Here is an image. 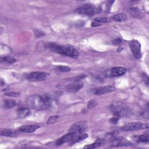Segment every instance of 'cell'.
<instances>
[{
	"mask_svg": "<svg viewBox=\"0 0 149 149\" xmlns=\"http://www.w3.org/2000/svg\"><path fill=\"white\" fill-rule=\"evenodd\" d=\"M94 22H97L98 23H108L110 22V19L105 17H97L94 18Z\"/></svg>",
	"mask_w": 149,
	"mask_h": 149,
	"instance_id": "obj_24",
	"label": "cell"
},
{
	"mask_svg": "<svg viewBox=\"0 0 149 149\" xmlns=\"http://www.w3.org/2000/svg\"><path fill=\"white\" fill-rule=\"evenodd\" d=\"M142 79L143 80V81L144 82V83L146 84V85H148V76L145 74V73H143L142 74Z\"/></svg>",
	"mask_w": 149,
	"mask_h": 149,
	"instance_id": "obj_30",
	"label": "cell"
},
{
	"mask_svg": "<svg viewBox=\"0 0 149 149\" xmlns=\"http://www.w3.org/2000/svg\"><path fill=\"white\" fill-rule=\"evenodd\" d=\"M101 24L100 23H98L97 22H92V24H91V26H100Z\"/></svg>",
	"mask_w": 149,
	"mask_h": 149,
	"instance_id": "obj_35",
	"label": "cell"
},
{
	"mask_svg": "<svg viewBox=\"0 0 149 149\" xmlns=\"http://www.w3.org/2000/svg\"><path fill=\"white\" fill-rule=\"evenodd\" d=\"M114 2V1H108L107 2V8L108 9V10H110L112 5V3Z\"/></svg>",
	"mask_w": 149,
	"mask_h": 149,
	"instance_id": "obj_34",
	"label": "cell"
},
{
	"mask_svg": "<svg viewBox=\"0 0 149 149\" xmlns=\"http://www.w3.org/2000/svg\"><path fill=\"white\" fill-rule=\"evenodd\" d=\"M87 128V124L85 121L77 122L73 125L69 129V132H73L76 134L83 133Z\"/></svg>",
	"mask_w": 149,
	"mask_h": 149,
	"instance_id": "obj_8",
	"label": "cell"
},
{
	"mask_svg": "<svg viewBox=\"0 0 149 149\" xmlns=\"http://www.w3.org/2000/svg\"><path fill=\"white\" fill-rule=\"evenodd\" d=\"M58 118H59L58 115H53V116H50L49 118V119H48L47 125H52V124L54 123L57 120Z\"/></svg>",
	"mask_w": 149,
	"mask_h": 149,
	"instance_id": "obj_27",
	"label": "cell"
},
{
	"mask_svg": "<svg viewBox=\"0 0 149 149\" xmlns=\"http://www.w3.org/2000/svg\"><path fill=\"white\" fill-rule=\"evenodd\" d=\"M35 36L37 38H40V37L44 36V33L43 32H42L41 31H40L38 30H36L35 31Z\"/></svg>",
	"mask_w": 149,
	"mask_h": 149,
	"instance_id": "obj_31",
	"label": "cell"
},
{
	"mask_svg": "<svg viewBox=\"0 0 149 149\" xmlns=\"http://www.w3.org/2000/svg\"><path fill=\"white\" fill-rule=\"evenodd\" d=\"M29 107L36 109L41 110L44 109V104L42 97L38 95H33L29 97L26 101Z\"/></svg>",
	"mask_w": 149,
	"mask_h": 149,
	"instance_id": "obj_3",
	"label": "cell"
},
{
	"mask_svg": "<svg viewBox=\"0 0 149 149\" xmlns=\"http://www.w3.org/2000/svg\"><path fill=\"white\" fill-rule=\"evenodd\" d=\"M113 115L117 118L128 117L132 115L131 109L125 103L120 101H116L111 104L109 107Z\"/></svg>",
	"mask_w": 149,
	"mask_h": 149,
	"instance_id": "obj_2",
	"label": "cell"
},
{
	"mask_svg": "<svg viewBox=\"0 0 149 149\" xmlns=\"http://www.w3.org/2000/svg\"><path fill=\"white\" fill-rule=\"evenodd\" d=\"M56 69L59 72H67L71 70V68L67 66H58L56 68Z\"/></svg>",
	"mask_w": 149,
	"mask_h": 149,
	"instance_id": "obj_25",
	"label": "cell"
},
{
	"mask_svg": "<svg viewBox=\"0 0 149 149\" xmlns=\"http://www.w3.org/2000/svg\"><path fill=\"white\" fill-rule=\"evenodd\" d=\"M44 104V109H51L55 104V100L54 97L49 94H44L41 96Z\"/></svg>",
	"mask_w": 149,
	"mask_h": 149,
	"instance_id": "obj_9",
	"label": "cell"
},
{
	"mask_svg": "<svg viewBox=\"0 0 149 149\" xmlns=\"http://www.w3.org/2000/svg\"><path fill=\"white\" fill-rule=\"evenodd\" d=\"M97 102L95 100H91L88 103L87 108L89 109L94 108L97 105Z\"/></svg>",
	"mask_w": 149,
	"mask_h": 149,
	"instance_id": "obj_29",
	"label": "cell"
},
{
	"mask_svg": "<svg viewBox=\"0 0 149 149\" xmlns=\"http://www.w3.org/2000/svg\"><path fill=\"white\" fill-rule=\"evenodd\" d=\"M148 127V124H144L141 122H129L123 125L120 129L123 131L130 132L136 131L143 129H147Z\"/></svg>",
	"mask_w": 149,
	"mask_h": 149,
	"instance_id": "obj_5",
	"label": "cell"
},
{
	"mask_svg": "<svg viewBox=\"0 0 149 149\" xmlns=\"http://www.w3.org/2000/svg\"><path fill=\"white\" fill-rule=\"evenodd\" d=\"M76 134L73 132H69L68 134H66L65 135H63V136H62L61 138H59L56 142V145H61L65 143L70 141L74 137V136Z\"/></svg>",
	"mask_w": 149,
	"mask_h": 149,
	"instance_id": "obj_15",
	"label": "cell"
},
{
	"mask_svg": "<svg viewBox=\"0 0 149 149\" xmlns=\"http://www.w3.org/2000/svg\"><path fill=\"white\" fill-rule=\"evenodd\" d=\"M138 140H139V141H140V142H143V143L148 142L149 141L148 134H142L138 137Z\"/></svg>",
	"mask_w": 149,
	"mask_h": 149,
	"instance_id": "obj_26",
	"label": "cell"
},
{
	"mask_svg": "<svg viewBox=\"0 0 149 149\" xmlns=\"http://www.w3.org/2000/svg\"><path fill=\"white\" fill-rule=\"evenodd\" d=\"M105 143V139H97L94 143L90 144H88L86 146L84 147V148H97L99 147H101L102 146H104Z\"/></svg>",
	"mask_w": 149,
	"mask_h": 149,
	"instance_id": "obj_16",
	"label": "cell"
},
{
	"mask_svg": "<svg viewBox=\"0 0 149 149\" xmlns=\"http://www.w3.org/2000/svg\"><path fill=\"white\" fill-rule=\"evenodd\" d=\"M114 147H121V146H129L132 145V143L127 140L123 138H115L113 139L112 144Z\"/></svg>",
	"mask_w": 149,
	"mask_h": 149,
	"instance_id": "obj_13",
	"label": "cell"
},
{
	"mask_svg": "<svg viewBox=\"0 0 149 149\" xmlns=\"http://www.w3.org/2000/svg\"><path fill=\"white\" fill-rule=\"evenodd\" d=\"M30 113V111L29 109L27 108H20L17 111V116L19 118H23L28 116Z\"/></svg>",
	"mask_w": 149,
	"mask_h": 149,
	"instance_id": "obj_21",
	"label": "cell"
},
{
	"mask_svg": "<svg viewBox=\"0 0 149 149\" xmlns=\"http://www.w3.org/2000/svg\"><path fill=\"white\" fill-rule=\"evenodd\" d=\"M126 72V69L123 67H113L112 68L109 73L110 77H118L123 75Z\"/></svg>",
	"mask_w": 149,
	"mask_h": 149,
	"instance_id": "obj_11",
	"label": "cell"
},
{
	"mask_svg": "<svg viewBox=\"0 0 149 149\" xmlns=\"http://www.w3.org/2000/svg\"><path fill=\"white\" fill-rule=\"evenodd\" d=\"M109 122H110V123H111L112 124H116L118 122V118L113 117L109 119Z\"/></svg>",
	"mask_w": 149,
	"mask_h": 149,
	"instance_id": "obj_32",
	"label": "cell"
},
{
	"mask_svg": "<svg viewBox=\"0 0 149 149\" xmlns=\"http://www.w3.org/2000/svg\"><path fill=\"white\" fill-rule=\"evenodd\" d=\"M1 134L2 136H6V137H16L17 134V133L16 130L12 129H3L1 131Z\"/></svg>",
	"mask_w": 149,
	"mask_h": 149,
	"instance_id": "obj_19",
	"label": "cell"
},
{
	"mask_svg": "<svg viewBox=\"0 0 149 149\" xmlns=\"http://www.w3.org/2000/svg\"><path fill=\"white\" fill-rule=\"evenodd\" d=\"M129 12L134 18H141L142 16L141 11L137 7H132L129 9Z\"/></svg>",
	"mask_w": 149,
	"mask_h": 149,
	"instance_id": "obj_18",
	"label": "cell"
},
{
	"mask_svg": "<svg viewBox=\"0 0 149 149\" xmlns=\"http://www.w3.org/2000/svg\"><path fill=\"white\" fill-rule=\"evenodd\" d=\"M46 47L54 52L72 58L77 59L79 56L77 50L72 45H59L54 42H49L46 44Z\"/></svg>",
	"mask_w": 149,
	"mask_h": 149,
	"instance_id": "obj_1",
	"label": "cell"
},
{
	"mask_svg": "<svg viewBox=\"0 0 149 149\" xmlns=\"http://www.w3.org/2000/svg\"><path fill=\"white\" fill-rule=\"evenodd\" d=\"M100 9L93 4H84L81 6L77 8L76 12L79 14L91 16L100 12Z\"/></svg>",
	"mask_w": 149,
	"mask_h": 149,
	"instance_id": "obj_4",
	"label": "cell"
},
{
	"mask_svg": "<svg viewBox=\"0 0 149 149\" xmlns=\"http://www.w3.org/2000/svg\"><path fill=\"white\" fill-rule=\"evenodd\" d=\"M5 95L6 96L11 97H18L20 95V93L19 92H15V91H10L7 92L5 93Z\"/></svg>",
	"mask_w": 149,
	"mask_h": 149,
	"instance_id": "obj_28",
	"label": "cell"
},
{
	"mask_svg": "<svg viewBox=\"0 0 149 149\" xmlns=\"http://www.w3.org/2000/svg\"><path fill=\"white\" fill-rule=\"evenodd\" d=\"M122 43V40L120 38H116L113 41V44L114 45H119Z\"/></svg>",
	"mask_w": 149,
	"mask_h": 149,
	"instance_id": "obj_33",
	"label": "cell"
},
{
	"mask_svg": "<svg viewBox=\"0 0 149 149\" xmlns=\"http://www.w3.org/2000/svg\"><path fill=\"white\" fill-rule=\"evenodd\" d=\"M88 137V134L86 133H79L76 134L74 136V137L72 139V140L70 141V144H73L74 143H76L77 142H79L80 141H82L86 139Z\"/></svg>",
	"mask_w": 149,
	"mask_h": 149,
	"instance_id": "obj_17",
	"label": "cell"
},
{
	"mask_svg": "<svg viewBox=\"0 0 149 149\" xmlns=\"http://www.w3.org/2000/svg\"><path fill=\"white\" fill-rule=\"evenodd\" d=\"M5 62L8 63H13L16 62V59L11 56H5L1 58V62Z\"/></svg>",
	"mask_w": 149,
	"mask_h": 149,
	"instance_id": "obj_23",
	"label": "cell"
},
{
	"mask_svg": "<svg viewBox=\"0 0 149 149\" xmlns=\"http://www.w3.org/2000/svg\"><path fill=\"white\" fill-rule=\"evenodd\" d=\"M3 104H4V107L5 108L9 109V108H12L14 107L16 105V102L14 100L8 99L4 101Z\"/></svg>",
	"mask_w": 149,
	"mask_h": 149,
	"instance_id": "obj_22",
	"label": "cell"
},
{
	"mask_svg": "<svg viewBox=\"0 0 149 149\" xmlns=\"http://www.w3.org/2000/svg\"><path fill=\"white\" fill-rule=\"evenodd\" d=\"M83 86L84 83L82 81H79L68 85L66 87V90L68 92L75 93L80 90Z\"/></svg>",
	"mask_w": 149,
	"mask_h": 149,
	"instance_id": "obj_12",
	"label": "cell"
},
{
	"mask_svg": "<svg viewBox=\"0 0 149 149\" xmlns=\"http://www.w3.org/2000/svg\"><path fill=\"white\" fill-rule=\"evenodd\" d=\"M115 90V88L112 86H100L93 89V93L95 95H102L108 93L113 92Z\"/></svg>",
	"mask_w": 149,
	"mask_h": 149,
	"instance_id": "obj_10",
	"label": "cell"
},
{
	"mask_svg": "<svg viewBox=\"0 0 149 149\" xmlns=\"http://www.w3.org/2000/svg\"><path fill=\"white\" fill-rule=\"evenodd\" d=\"M48 76V74L45 72H33L27 74L26 78L31 81H40L45 80Z\"/></svg>",
	"mask_w": 149,
	"mask_h": 149,
	"instance_id": "obj_6",
	"label": "cell"
},
{
	"mask_svg": "<svg viewBox=\"0 0 149 149\" xmlns=\"http://www.w3.org/2000/svg\"><path fill=\"white\" fill-rule=\"evenodd\" d=\"M39 127L40 126L36 125H23L19 127V131L20 132H24V133H32L35 132Z\"/></svg>",
	"mask_w": 149,
	"mask_h": 149,
	"instance_id": "obj_14",
	"label": "cell"
},
{
	"mask_svg": "<svg viewBox=\"0 0 149 149\" xmlns=\"http://www.w3.org/2000/svg\"><path fill=\"white\" fill-rule=\"evenodd\" d=\"M111 19L116 22H123L127 20V16L124 13H119L113 15Z\"/></svg>",
	"mask_w": 149,
	"mask_h": 149,
	"instance_id": "obj_20",
	"label": "cell"
},
{
	"mask_svg": "<svg viewBox=\"0 0 149 149\" xmlns=\"http://www.w3.org/2000/svg\"><path fill=\"white\" fill-rule=\"evenodd\" d=\"M129 45L134 57L140 59L141 58L140 43L136 40H132L129 42Z\"/></svg>",
	"mask_w": 149,
	"mask_h": 149,
	"instance_id": "obj_7",
	"label": "cell"
}]
</instances>
